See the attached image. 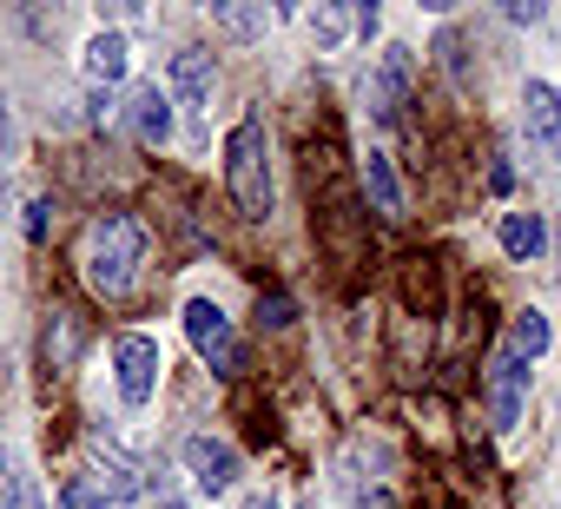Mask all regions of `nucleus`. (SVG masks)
I'll return each instance as SVG.
<instances>
[{
  "mask_svg": "<svg viewBox=\"0 0 561 509\" xmlns=\"http://www.w3.org/2000/svg\"><path fill=\"white\" fill-rule=\"evenodd\" d=\"M139 265H146V231H139V218L133 212H100L87 225V238H80V272H87L93 298H106V305L133 298Z\"/></svg>",
  "mask_w": 561,
  "mask_h": 509,
  "instance_id": "f257e3e1",
  "label": "nucleus"
},
{
  "mask_svg": "<svg viewBox=\"0 0 561 509\" xmlns=\"http://www.w3.org/2000/svg\"><path fill=\"white\" fill-rule=\"evenodd\" d=\"M225 185H231V205L244 218H271L277 185H271V139H264V120L257 113H244L225 133Z\"/></svg>",
  "mask_w": 561,
  "mask_h": 509,
  "instance_id": "f03ea898",
  "label": "nucleus"
},
{
  "mask_svg": "<svg viewBox=\"0 0 561 509\" xmlns=\"http://www.w3.org/2000/svg\"><path fill=\"white\" fill-rule=\"evenodd\" d=\"M159 371H165L159 338H146V331H119L113 338V384H119V404L126 410H146L159 397Z\"/></svg>",
  "mask_w": 561,
  "mask_h": 509,
  "instance_id": "7ed1b4c3",
  "label": "nucleus"
},
{
  "mask_svg": "<svg viewBox=\"0 0 561 509\" xmlns=\"http://www.w3.org/2000/svg\"><path fill=\"white\" fill-rule=\"evenodd\" d=\"M185 338H192V351L211 364V371H238V331H231V318L211 305V298H192L185 305Z\"/></svg>",
  "mask_w": 561,
  "mask_h": 509,
  "instance_id": "20e7f679",
  "label": "nucleus"
},
{
  "mask_svg": "<svg viewBox=\"0 0 561 509\" xmlns=\"http://www.w3.org/2000/svg\"><path fill=\"white\" fill-rule=\"evenodd\" d=\"M528 358H515L508 344H495V358H489V410H495V423L502 430H515L522 423V410H528Z\"/></svg>",
  "mask_w": 561,
  "mask_h": 509,
  "instance_id": "39448f33",
  "label": "nucleus"
},
{
  "mask_svg": "<svg viewBox=\"0 0 561 509\" xmlns=\"http://www.w3.org/2000/svg\"><path fill=\"white\" fill-rule=\"evenodd\" d=\"M179 456H185V476H192L198 496H225V489L238 483V450H231L225 437H205V430H198V437H185Z\"/></svg>",
  "mask_w": 561,
  "mask_h": 509,
  "instance_id": "423d86ee",
  "label": "nucleus"
},
{
  "mask_svg": "<svg viewBox=\"0 0 561 509\" xmlns=\"http://www.w3.org/2000/svg\"><path fill=\"white\" fill-rule=\"evenodd\" d=\"M522 126H528V146H541V152L561 166V87L528 80V87H522Z\"/></svg>",
  "mask_w": 561,
  "mask_h": 509,
  "instance_id": "0eeeda50",
  "label": "nucleus"
},
{
  "mask_svg": "<svg viewBox=\"0 0 561 509\" xmlns=\"http://www.w3.org/2000/svg\"><path fill=\"white\" fill-rule=\"evenodd\" d=\"M403 93H410V47H383L377 67H370V80H364V100H370L377 120H397Z\"/></svg>",
  "mask_w": 561,
  "mask_h": 509,
  "instance_id": "6e6552de",
  "label": "nucleus"
},
{
  "mask_svg": "<svg viewBox=\"0 0 561 509\" xmlns=\"http://www.w3.org/2000/svg\"><path fill=\"white\" fill-rule=\"evenodd\" d=\"M211 87H218L211 54H205V47H179V54H172V100H179L185 113H205V106H211Z\"/></svg>",
  "mask_w": 561,
  "mask_h": 509,
  "instance_id": "1a4fd4ad",
  "label": "nucleus"
},
{
  "mask_svg": "<svg viewBox=\"0 0 561 509\" xmlns=\"http://www.w3.org/2000/svg\"><path fill=\"white\" fill-rule=\"evenodd\" d=\"M126 126H133L139 146H165V139H172V93H165L159 80L133 87V100H126Z\"/></svg>",
  "mask_w": 561,
  "mask_h": 509,
  "instance_id": "9d476101",
  "label": "nucleus"
},
{
  "mask_svg": "<svg viewBox=\"0 0 561 509\" xmlns=\"http://www.w3.org/2000/svg\"><path fill=\"white\" fill-rule=\"evenodd\" d=\"M80 67H87V80H93L100 93H113V87L126 80V67H133L126 34H93V41H87V54H80Z\"/></svg>",
  "mask_w": 561,
  "mask_h": 509,
  "instance_id": "9b49d317",
  "label": "nucleus"
},
{
  "mask_svg": "<svg viewBox=\"0 0 561 509\" xmlns=\"http://www.w3.org/2000/svg\"><path fill=\"white\" fill-rule=\"evenodd\" d=\"M495 238H502V251H508L515 265H535L541 251H548V225H541V212H502Z\"/></svg>",
  "mask_w": 561,
  "mask_h": 509,
  "instance_id": "f8f14e48",
  "label": "nucleus"
},
{
  "mask_svg": "<svg viewBox=\"0 0 561 509\" xmlns=\"http://www.w3.org/2000/svg\"><path fill=\"white\" fill-rule=\"evenodd\" d=\"M93 456H100V470H106V476H100V496H106V502H133V496L146 489V483H139L146 470H139V463H126L113 443H100V437H93Z\"/></svg>",
  "mask_w": 561,
  "mask_h": 509,
  "instance_id": "ddd939ff",
  "label": "nucleus"
},
{
  "mask_svg": "<svg viewBox=\"0 0 561 509\" xmlns=\"http://www.w3.org/2000/svg\"><path fill=\"white\" fill-rule=\"evenodd\" d=\"M364 192H370V205H377L383 218H403V179H397L390 152H370V159H364Z\"/></svg>",
  "mask_w": 561,
  "mask_h": 509,
  "instance_id": "4468645a",
  "label": "nucleus"
},
{
  "mask_svg": "<svg viewBox=\"0 0 561 509\" xmlns=\"http://www.w3.org/2000/svg\"><path fill=\"white\" fill-rule=\"evenodd\" d=\"M548 338H554V331H548V318L528 305V312H515V318H508V338H502V344H508L515 358H528V364H535V358L548 351Z\"/></svg>",
  "mask_w": 561,
  "mask_h": 509,
  "instance_id": "2eb2a0df",
  "label": "nucleus"
},
{
  "mask_svg": "<svg viewBox=\"0 0 561 509\" xmlns=\"http://www.w3.org/2000/svg\"><path fill=\"white\" fill-rule=\"evenodd\" d=\"M218 27H225L231 41H257V34L271 27V14H264V8H218Z\"/></svg>",
  "mask_w": 561,
  "mask_h": 509,
  "instance_id": "dca6fc26",
  "label": "nucleus"
},
{
  "mask_svg": "<svg viewBox=\"0 0 561 509\" xmlns=\"http://www.w3.org/2000/svg\"><path fill=\"white\" fill-rule=\"evenodd\" d=\"M60 509H113V502L100 496V483H93V476H73V483L60 489Z\"/></svg>",
  "mask_w": 561,
  "mask_h": 509,
  "instance_id": "f3484780",
  "label": "nucleus"
},
{
  "mask_svg": "<svg viewBox=\"0 0 561 509\" xmlns=\"http://www.w3.org/2000/svg\"><path fill=\"white\" fill-rule=\"evenodd\" d=\"M0 509H21V463L8 443H0Z\"/></svg>",
  "mask_w": 561,
  "mask_h": 509,
  "instance_id": "a211bd4d",
  "label": "nucleus"
},
{
  "mask_svg": "<svg viewBox=\"0 0 561 509\" xmlns=\"http://www.w3.org/2000/svg\"><path fill=\"white\" fill-rule=\"evenodd\" d=\"M344 27H351V21H344V8H318V14H311L318 47H337V41H344Z\"/></svg>",
  "mask_w": 561,
  "mask_h": 509,
  "instance_id": "6ab92c4d",
  "label": "nucleus"
},
{
  "mask_svg": "<svg viewBox=\"0 0 561 509\" xmlns=\"http://www.w3.org/2000/svg\"><path fill=\"white\" fill-rule=\"evenodd\" d=\"M47 212H54V199H34L27 205V238H47Z\"/></svg>",
  "mask_w": 561,
  "mask_h": 509,
  "instance_id": "aec40b11",
  "label": "nucleus"
},
{
  "mask_svg": "<svg viewBox=\"0 0 561 509\" xmlns=\"http://www.w3.org/2000/svg\"><path fill=\"white\" fill-rule=\"evenodd\" d=\"M257 318H264V325H291V305H285V298H271V305L257 298Z\"/></svg>",
  "mask_w": 561,
  "mask_h": 509,
  "instance_id": "412c9836",
  "label": "nucleus"
},
{
  "mask_svg": "<svg viewBox=\"0 0 561 509\" xmlns=\"http://www.w3.org/2000/svg\"><path fill=\"white\" fill-rule=\"evenodd\" d=\"M0 192H8V100H0Z\"/></svg>",
  "mask_w": 561,
  "mask_h": 509,
  "instance_id": "4be33fe9",
  "label": "nucleus"
},
{
  "mask_svg": "<svg viewBox=\"0 0 561 509\" xmlns=\"http://www.w3.org/2000/svg\"><path fill=\"white\" fill-rule=\"evenodd\" d=\"M357 509H397V502H390V489H377V496H364V489H357Z\"/></svg>",
  "mask_w": 561,
  "mask_h": 509,
  "instance_id": "5701e85b",
  "label": "nucleus"
},
{
  "mask_svg": "<svg viewBox=\"0 0 561 509\" xmlns=\"http://www.w3.org/2000/svg\"><path fill=\"white\" fill-rule=\"evenodd\" d=\"M244 509H285V502H277V496L264 489V496H244Z\"/></svg>",
  "mask_w": 561,
  "mask_h": 509,
  "instance_id": "b1692460",
  "label": "nucleus"
},
{
  "mask_svg": "<svg viewBox=\"0 0 561 509\" xmlns=\"http://www.w3.org/2000/svg\"><path fill=\"white\" fill-rule=\"evenodd\" d=\"M159 509H185V502H179V496H159Z\"/></svg>",
  "mask_w": 561,
  "mask_h": 509,
  "instance_id": "393cba45",
  "label": "nucleus"
},
{
  "mask_svg": "<svg viewBox=\"0 0 561 509\" xmlns=\"http://www.w3.org/2000/svg\"><path fill=\"white\" fill-rule=\"evenodd\" d=\"M305 509H318V502H305Z\"/></svg>",
  "mask_w": 561,
  "mask_h": 509,
  "instance_id": "a878e982",
  "label": "nucleus"
},
{
  "mask_svg": "<svg viewBox=\"0 0 561 509\" xmlns=\"http://www.w3.org/2000/svg\"><path fill=\"white\" fill-rule=\"evenodd\" d=\"M554 238H561V225H554Z\"/></svg>",
  "mask_w": 561,
  "mask_h": 509,
  "instance_id": "bb28decb",
  "label": "nucleus"
}]
</instances>
